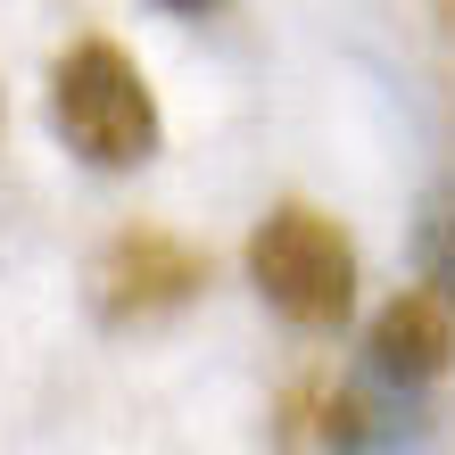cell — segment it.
Here are the masks:
<instances>
[{"instance_id": "cell-1", "label": "cell", "mask_w": 455, "mask_h": 455, "mask_svg": "<svg viewBox=\"0 0 455 455\" xmlns=\"http://www.w3.org/2000/svg\"><path fill=\"white\" fill-rule=\"evenodd\" d=\"M50 124L59 141L100 174H132L149 166L157 141H166V116H157V92L149 75L124 59L116 42H75L59 67H50Z\"/></svg>"}, {"instance_id": "cell-4", "label": "cell", "mask_w": 455, "mask_h": 455, "mask_svg": "<svg viewBox=\"0 0 455 455\" xmlns=\"http://www.w3.org/2000/svg\"><path fill=\"white\" fill-rule=\"evenodd\" d=\"M372 372L397 389H431L439 372L455 364V307L439 290H397V299L372 315Z\"/></svg>"}, {"instance_id": "cell-2", "label": "cell", "mask_w": 455, "mask_h": 455, "mask_svg": "<svg viewBox=\"0 0 455 455\" xmlns=\"http://www.w3.org/2000/svg\"><path fill=\"white\" fill-rule=\"evenodd\" d=\"M249 282L257 299L299 331H339L347 307H356V240H347L323 207L290 199L257 224L249 240Z\"/></svg>"}, {"instance_id": "cell-8", "label": "cell", "mask_w": 455, "mask_h": 455, "mask_svg": "<svg viewBox=\"0 0 455 455\" xmlns=\"http://www.w3.org/2000/svg\"><path fill=\"white\" fill-rule=\"evenodd\" d=\"M0 124H9V100H0Z\"/></svg>"}, {"instance_id": "cell-7", "label": "cell", "mask_w": 455, "mask_h": 455, "mask_svg": "<svg viewBox=\"0 0 455 455\" xmlns=\"http://www.w3.org/2000/svg\"><path fill=\"white\" fill-rule=\"evenodd\" d=\"M431 9H439V25H447V34H455V0H431Z\"/></svg>"}, {"instance_id": "cell-6", "label": "cell", "mask_w": 455, "mask_h": 455, "mask_svg": "<svg viewBox=\"0 0 455 455\" xmlns=\"http://www.w3.org/2000/svg\"><path fill=\"white\" fill-rule=\"evenodd\" d=\"M166 9H182V17H207V9H224V0H166Z\"/></svg>"}, {"instance_id": "cell-3", "label": "cell", "mask_w": 455, "mask_h": 455, "mask_svg": "<svg viewBox=\"0 0 455 455\" xmlns=\"http://www.w3.org/2000/svg\"><path fill=\"white\" fill-rule=\"evenodd\" d=\"M199 290H207V257L182 232H166V224L116 232L108 249H100V265H92V307H100V323H116V331L166 323V315H182Z\"/></svg>"}, {"instance_id": "cell-5", "label": "cell", "mask_w": 455, "mask_h": 455, "mask_svg": "<svg viewBox=\"0 0 455 455\" xmlns=\"http://www.w3.org/2000/svg\"><path fill=\"white\" fill-rule=\"evenodd\" d=\"M422 274H431V290L455 307V199H439L431 224H422Z\"/></svg>"}]
</instances>
